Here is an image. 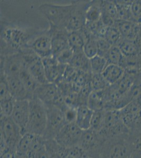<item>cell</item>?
Returning a JSON list of instances; mask_svg holds the SVG:
<instances>
[{"mask_svg":"<svg viewBox=\"0 0 141 158\" xmlns=\"http://www.w3.org/2000/svg\"><path fill=\"white\" fill-rule=\"evenodd\" d=\"M41 31L27 29L12 24H1V56L20 52Z\"/></svg>","mask_w":141,"mask_h":158,"instance_id":"1","label":"cell"},{"mask_svg":"<svg viewBox=\"0 0 141 158\" xmlns=\"http://www.w3.org/2000/svg\"><path fill=\"white\" fill-rule=\"evenodd\" d=\"M29 102L30 114L25 133L43 137L47 127L46 106L43 102L35 97L30 99Z\"/></svg>","mask_w":141,"mask_h":158,"instance_id":"2","label":"cell"},{"mask_svg":"<svg viewBox=\"0 0 141 158\" xmlns=\"http://www.w3.org/2000/svg\"><path fill=\"white\" fill-rule=\"evenodd\" d=\"M131 156L127 133L105 140L97 158H130Z\"/></svg>","mask_w":141,"mask_h":158,"instance_id":"3","label":"cell"},{"mask_svg":"<svg viewBox=\"0 0 141 158\" xmlns=\"http://www.w3.org/2000/svg\"><path fill=\"white\" fill-rule=\"evenodd\" d=\"M73 7V2L66 5L44 3L39 10L48 21L50 27L66 29Z\"/></svg>","mask_w":141,"mask_h":158,"instance_id":"4","label":"cell"},{"mask_svg":"<svg viewBox=\"0 0 141 158\" xmlns=\"http://www.w3.org/2000/svg\"><path fill=\"white\" fill-rule=\"evenodd\" d=\"M129 128L122 120L120 110H105L102 129L97 132L103 140L129 133Z\"/></svg>","mask_w":141,"mask_h":158,"instance_id":"5","label":"cell"},{"mask_svg":"<svg viewBox=\"0 0 141 158\" xmlns=\"http://www.w3.org/2000/svg\"><path fill=\"white\" fill-rule=\"evenodd\" d=\"M33 97L38 98L45 104L53 105L61 109L66 104L62 93L54 83L48 82L39 85L34 91Z\"/></svg>","mask_w":141,"mask_h":158,"instance_id":"6","label":"cell"},{"mask_svg":"<svg viewBox=\"0 0 141 158\" xmlns=\"http://www.w3.org/2000/svg\"><path fill=\"white\" fill-rule=\"evenodd\" d=\"M47 108V123L43 138L44 140L54 139L66 124L62 110L50 104H45Z\"/></svg>","mask_w":141,"mask_h":158,"instance_id":"7","label":"cell"},{"mask_svg":"<svg viewBox=\"0 0 141 158\" xmlns=\"http://www.w3.org/2000/svg\"><path fill=\"white\" fill-rule=\"evenodd\" d=\"M44 141L42 136L24 133L16 147L18 158H34L38 150L44 146Z\"/></svg>","mask_w":141,"mask_h":158,"instance_id":"8","label":"cell"},{"mask_svg":"<svg viewBox=\"0 0 141 158\" xmlns=\"http://www.w3.org/2000/svg\"><path fill=\"white\" fill-rule=\"evenodd\" d=\"M1 140L7 147L16 151V147L22 137L21 128L15 123L11 117L1 116Z\"/></svg>","mask_w":141,"mask_h":158,"instance_id":"9","label":"cell"},{"mask_svg":"<svg viewBox=\"0 0 141 158\" xmlns=\"http://www.w3.org/2000/svg\"><path fill=\"white\" fill-rule=\"evenodd\" d=\"M104 140L97 131L91 129L83 131L79 146L88 153L90 158H97Z\"/></svg>","mask_w":141,"mask_h":158,"instance_id":"10","label":"cell"},{"mask_svg":"<svg viewBox=\"0 0 141 158\" xmlns=\"http://www.w3.org/2000/svg\"><path fill=\"white\" fill-rule=\"evenodd\" d=\"M90 1H73V7L66 27V30L68 32L84 28L86 24V12Z\"/></svg>","mask_w":141,"mask_h":158,"instance_id":"11","label":"cell"},{"mask_svg":"<svg viewBox=\"0 0 141 158\" xmlns=\"http://www.w3.org/2000/svg\"><path fill=\"white\" fill-rule=\"evenodd\" d=\"M27 47L42 59L52 56V38L49 29L39 33L29 42Z\"/></svg>","mask_w":141,"mask_h":158,"instance_id":"12","label":"cell"},{"mask_svg":"<svg viewBox=\"0 0 141 158\" xmlns=\"http://www.w3.org/2000/svg\"><path fill=\"white\" fill-rule=\"evenodd\" d=\"M82 132L75 123H66L54 139L65 148L79 146Z\"/></svg>","mask_w":141,"mask_h":158,"instance_id":"13","label":"cell"},{"mask_svg":"<svg viewBox=\"0 0 141 158\" xmlns=\"http://www.w3.org/2000/svg\"><path fill=\"white\" fill-rule=\"evenodd\" d=\"M120 112L129 130L141 128V100L133 101L120 109Z\"/></svg>","mask_w":141,"mask_h":158,"instance_id":"14","label":"cell"},{"mask_svg":"<svg viewBox=\"0 0 141 158\" xmlns=\"http://www.w3.org/2000/svg\"><path fill=\"white\" fill-rule=\"evenodd\" d=\"M24 66L20 52L7 56H1V71L3 72L6 77L19 76Z\"/></svg>","mask_w":141,"mask_h":158,"instance_id":"15","label":"cell"},{"mask_svg":"<svg viewBox=\"0 0 141 158\" xmlns=\"http://www.w3.org/2000/svg\"><path fill=\"white\" fill-rule=\"evenodd\" d=\"M45 75L48 82L59 83L63 80L66 65L59 63L53 55L42 59Z\"/></svg>","mask_w":141,"mask_h":158,"instance_id":"16","label":"cell"},{"mask_svg":"<svg viewBox=\"0 0 141 158\" xmlns=\"http://www.w3.org/2000/svg\"><path fill=\"white\" fill-rule=\"evenodd\" d=\"M29 100H15V106L11 118L21 128L22 135L25 133V130L29 121Z\"/></svg>","mask_w":141,"mask_h":158,"instance_id":"17","label":"cell"},{"mask_svg":"<svg viewBox=\"0 0 141 158\" xmlns=\"http://www.w3.org/2000/svg\"><path fill=\"white\" fill-rule=\"evenodd\" d=\"M48 29L52 38V55L56 56L70 47L68 40V32L64 28L50 27Z\"/></svg>","mask_w":141,"mask_h":158,"instance_id":"18","label":"cell"},{"mask_svg":"<svg viewBox=\"0 0 141 158\" xmlns=\"http://www.w3.org/2000/svg\"><path fill=\"white\" fill-rule=\"evenodd\" d=\"M102 15L101 20L106 27L115 26L118 20V13L114 1H102Z\"/></svg>","mask_w":141,"mask_h":158,"instance_id":"19","label":"cell"},{"mask_svg":"<svg viewBox=\"0 0 141 158\" xmlns=\"http://www.w3.org/2000/svg\"><path fill=\"white\" fill-rule=\"evenodd\" d=\"M115 25L119 31L122 38L136 40L139 36V24L136 22L118 20Z\"/></svg>","mask_w":141,"mask_h":158,"instance_id":"20","label":"cell"},{"mask_svg":"<svg viewBox=\"0 0 141 158\" xmlns=\"http://www.w3.org/2000/svg\"><path fill=\"white\" fill-rule=\"evenodd\" d=\"M6 78L11 95L15 100H30L33 97L25 89L19 76L6 77Z\"/></svg>","mask_w":141,"mask_h":158,"instance_id":"21","label":"cell"},{"mask_svg":"<svg viewBox=\"0 0 141 158\" xmlns=\"http://www.w3.org/2000/svg\"><path fill=\"white\" fill-rule=\"evenodd\" d=\"M91 35L84 28L80 30L68 32V40L69 46L74 52L83 50L86 40Z\"/></svg>","mask_w":141,"mask_h":158,"instance_id":"22","label":"cell"},{"mask_svg":"<svg viewBox=\"0 0 141 158\" xmlns=\"http://www.w3.org/2000/svg\"><path fill=\"white\" fill-rule=\"evenodd\" d=\"M92 91L88 99V106L93 111L105 110L107 103V91Z\"/></svg>","mask_w":141,"mask_h":158,"instance_id":"23","label":"cell"},{"mask_svg":"<svg viewBox=\"0 0 141 158\" xmlns=\"http://www.w3.org/2000/svg\"><path fill=\"white\" fill-rule=\"evenodd\" d=\"M93 112L88 105H81L77 108L75 123L82 131L90 129Z\"/></svg>","mask_w":141,"mask_h":158,"instance_id":"24","label":"cell"},{"mask_svg":"<svg viewBox=\"0 0 141 158\" xmlns=\"http://www.w3.org/2000/svg\"><path fill=\"white\" fill-rule=\"evenodd\" d=\"M125 73V70L118 65H108L102 75L110 85L116 84Z\"/></svg>","mask_w":141,"mask_h":158,"instance_id":"25","label":"cell"},{"mask_svg":"<svg viewBox=\"0 0 141 158\" xmlns=\"http://www.w3.org/2000/svg\"><path fill=\"white\" fill-rule=\"evenodd\" d=\"M128 139L133 158H141V128L131 130Z\"/></svg>","mask_w":141,"mask_h":158,"instance_id":"26","label":"cell"},{"mask_svg":"<svg viewBox=\"0 0 141 158\" xmlns=\"http://www.w3.org/2000/svg\"><path fill=\"white\" fill-rule=\"evenodd\" d=\"M69 65L83 72L91 73L90 60L86 57L83 50L74 52L73 57Z\"/></svg>","mask_w":141,"mask_h":158,"instance_id":"27","label":"cell"},{"mask_svg":"<svg viewBox=\"0 0 141 158\" xmlns=\"http://www.w3.org/2000/svg\"><path fill=\"white\" fill-rule=\"evenodd\" d=\"M125 58H133L138 56V44L136 40L122 38L116 45Z\"/></svg>","mask_w":141,"mask_h":158,"instance_id":"28","label":"cell"},{"mask_svg":"<svg viewBox=\"0 0 141 158\" xmlns=\"http://www.w3.org/2000/svg\"><path fill=\"white\" fill-rule=\"evenodd\" d=\"M102 1H91L86 12V23L99 21L102 15Z\"/></svg>","mask_w":141,"mask_h":158,"instance_id":"29","label":"cell"},{"mask_svg":"<svg viewBox=\"0 0 141 158\" xmlns=\"http://www.w3.org/2000/svg\"><path fill=\"white\" fill-rule=\"evenodd\" d=\"M19 77L27 91L33 97L34 91L39 84L33 77L25 66L20 72Z\"/></svg>","mask_w":141,"mask_h":158,"instance_id":"30","label":"cell"},{"mask_svg":"<svg viewBox=\"0 0 141 158\" xmlns=\"http://www.w3.org/2000/svg\"><path fill=\"white\" fill-rule=\"evenodd\" d=\"M132 1H114L118 10V20L133 21L131 6Z\"/></svg>","mask_w":141,"mask_h":158,"instance_id":"31","label":"cell"},{"mask_svg":"<svg viewBox=\"0 0 141 158\" xmlns=\"http://www.w3.org/2000/svg\"><path fill=\"white\" fill-rule=\"evenodd\" d=\"M124 56L117 46H112L104 56L107 65H120Z\"/></svg>","mask_w":141,"mask_h":158,"instance_id":"32","label":"cell"},{"mask_svg":"<svg viewBox=\"0 0 141 158\" xmlns=\"http://www.w3.org/2000/svg\"><path fill=\"white\" fill-rule=\"evenodd\" d=\"M90 60V69L92 74H102L107 66V62L104 57L97 55Z\"/></svg>","mask_w":141,"mask_h":158,"instance_id":"33","label":"cell"},{"mask_svg":"<svg viewBox=\"0 0 141 158\" xmlns=\"http://www.w3.org/2000/svg\"><path fill=\"white\" fill-rule=\"evenodd\" d=\"M103 38L112 46H116L122 39V36L116 26L107 27Z\"/></svg>","mask_w":141,"mask_h":158,"instance_id":"34","label":"cell"},{"mask_svg":"<svg viewBox=\"0 0 141 158\" xmlns=\"http://www.w3.org/2000/svg\"><path fill=\"white\" fill-rule=\"evenodd\" d=\"M83 51L87 58L89 59L97 55L98 51L97 47L96 38L91 35L86 41Z\"/></svg>","mask_w":141,"mask_h":158,"instance_id":"35","label":"cell"},{"mask_svg":"<svg viewBox=\"0 0 141 158\" xmlns=\"http://www.w3.org/2000/svg\"><path fill=\"white\" fill-rule=\"evenodd\" d=\"M90 84L93 91L106 90L110 86L102 76V74H92Z\"/></svg>","mask_w":141,"mask_h":158,"instance_id":"36","label":"cell"},{"mask_svg":"<svg viewBox=\"0 0 141 158\" xmlns=\"http://www.w3.org/2000/svg\"><path fill=\"white\" fill-rule=\"evenodd\" d=\"M64 158H90L88 153L79 146L65 148Z\"/></svg>","mask_w":141,"mask_h":158,"instance_id":"37","label":"cell"},{"mask_svg":"<svg viewBox=\"0 0 141 158\" xmlns=\"http://www.w3.org/2000/svg\"><path fill=\"white\" fill-rule=\"evenodd\" d=\"M104 113L105 110L93 112L91 121L90 129L97 132H99L101 130L103 124Z\"/></svg>","mask_w":141,"mask_h":158,"instance_id":"38","label":"cell"},{"mask_svg":"<svg viewBox=\"0 0 141 158\" xmlns=\"http://www.w3.org/2000/svg\"><path fill=\"white\" fill-rule=\"evenodd\" d=\"M15 99L13 97L0 100L1 116L11 117L15 106Z\"/></svg>","mask_w":141,"mask_h":158,"instance_id":"39","label":"cell"},{"mask_svg":"<svg viewBox=\"0 0 141 158\" xmlns=\"http://www.w3.org/2000/svg\"><path fill=\"white\" fill-rule=\"evenodd\" d=\"M0 78V100L12 97L9 88L6 77L2 71H1Z\"/></svg>","mask_w":141,"mask_h":158,"instance_id":"40","label":"cell"},{"mask_svg":"<svg viewBox=\"0 0 141 158\" xmlns=\"http://www.w3.org/2000/svg\"><path fill=\"white\" fill-rule=\"evenodd\" d=\"M73 56L74 51L69 47L54 56L56 57L59 63L67 65L70 64Z\"/></svg>","mask_w":141,"mask_h":158,"instance_id":"41","label":"cell"},{"mask_svg":"<svg viewBox=\"0 0 141 158\" xmlns=\"http://www.w3.org/2000/svg\"><path fill=\"white\" fill-rule=\"evenodd\" d=\"M62 110L64 113L66 123H75L77 119V108L68 106L65 104Z\"/></svg>","mask_w":141,"mask_h":158,"instance_id":"42","label":"cell"},{"mask_svg":"<svg viewBox=\"0 0 141 158\" xmlns=\"http://www.w3.org/2000/svg\"><path fill=\"white\" fill-rule=\"evenodd\" d=\"M96 41L98 51L97 55L104 58L112 45L104 38H96Z\"/></svg>","mask_w":141,"mask_h":158,"instance_id":"43","label":"cell"},{"mask_svg":"<svg viewBox=\"0 0 141 158\" xmlns=\"http://www.w3.org/2000/svg\"><path fill=\"white\" fill-rule=\"evenodd\" d=\"M131 9L133 20L138 23L141 18V0L132 1Z\"/></svg>","mask_w":141,"mask_h":158,"instance_id":"44","label":"cell"},{"mask_svg":"<svg viewBox=\"0 0 141 158\" xmlns=\"http://www.w3.org/2000/svg\"><path fill=\"white\" fill-rule=\"evenodd\" d=\"M1 158H18L16 151L10 148H7L1 151Z\"/></svg>","mask_w":141,"mask_h":158,"instance_id":"45","label":"cell"},{"mask_svg":"<svg viewBox=\"0 0 141 158\" xmlns=\"http://www.w3.org/2000/svg\"><path fill=\"white\" fill-rule=\"evenodd\" d=\"M34 158H48V153L45 147V144L44 146L38 150Z\"/></svg>","mask_w":141,"mask_h":158,"instance_id":"46","label":"cell"},{"mask_svg":"<svg viewBox=\"0 0 141 158\" xmlns=\"http://www.w3.org/2000/svg\"><path fill=\"white\" fill-rule=\"evenodd\" d=\"M138 23L139 24H141V18L139 19V21H138Z\"/></svg>","mask_w":141,"mask_h":158,"instance_id":"47","label":"cell"},{"mask_svg":"<svg viewBox=\"0 0 141 158\" xmlns=\"http://www.w3.org/2000/svg\"><path fill=\"white\" fill-rule=\"evenodd\" d=\"M130 158H133V157H132V156H131Z\"/></svg>","mask_w":141,"mask_h":158,"instance_id":"48","label":"cell"}]
</instances>
